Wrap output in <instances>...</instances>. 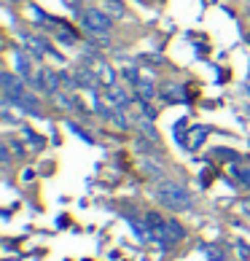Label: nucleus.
<instances>
[{"instance_id":"1","label":"nucleus","mask_w":250,"mask_h":261,"mask_svg":"<svg viewBox=\"0 0 250 261\" xmlns=\"http://www.w3.org/2000/svg\"><path fill=\"white\" fill-rule=\"evenodd\" d=\"M156 199L164 207H170V210H188L191 205H194L191 191L186 186H180V183H172V180L159 183L156 186Z\"/></svg>"},{"instance_id":"2","label":"nucleus","mask_w":250,"mask_h":261,"mask_svg":"<svg viewBox=\"0 0 250 261\" xmlns=\"http://www.w3.org/2000/svg\"><path fill=\"white\" fill-rule=\"evenodd\" d=\"M146 224H148V231H151V237L156 240V243L161 245H170V243H175V240L183 237V229H180L178 221H164L159 216V213H148L146 216Z\"/></svg>"},{"instance_id":"3","label":"nucleus","mask_w":250,"mask_h":261,"mask_svg":"<svg viewBox=\"0 0 250 261\" xmlns=\"http://www.w3.org/2000/svg\"><path fill=\"white\" fill-rule=\"evenodd\" d=\"M84 27L89 30L97 41H108V30H110V14H105V11H97V8H86L84 11Z\"/></svg>"},{"instance_id":"4","label":"nucleus","mask_w":250,"mask_h":261,"mask_svg":"<svg viewBox=\"0 0 250 261\" xmlns=\"http://www.w3.org/2000/svg\"><path fill=\"white\" fill-rule=\"evenodd\" d=\"M0 81H3V86H6V100H16V97H22V94L27 92L24 89V84L16 79V75H11V73H3L0 75Z\"/></svg>"},{"instance_id":"5","label":"nucleus","mask_w":250,"mask_h":261,"mask_svg":"<svg viewBox=\"0 0 250 261\" xmlns=\"http://www.w3.org/2000/svg\"><path fill=\"white\" fill-rule=\"evenodd\" d=\"M105 100L110 105H127L129 102V92L124 89V86H110L108 92H105Z\"/></svg>"},{"instance_id":"6","label":"nucleus","mask_w":250,"mask_h":261,"mask_svg":"<svg viewBox=\"0 0 250 261\" xmlns=\"http://www.w3.org/2000/svg\"><path fill=\"white\" fill-rule=\"evenodd\" d=\"M100 3L105 6V11H108L110 16H124L127 14V8H124L121 0H100Z\"/></svg>"},{"instance_id":"7","label":"nucleus","mask_w":250,"mask_h":261,"mask_svg":"<svg viewBox=\"0 0 250 261\" xmlns=\"http://www.w3.org/2000/svg\"><path fill=\"white\" fill-rule=\"evenodd\" d=\"M22 41H24V43H30V51H33L35 57H43L46 49H43V43H41V41H35V38H30V35H22Z\"/></svg>"},{"instance_id":"8","label":"nucleus","mask_w":250,"mask_h":261,"mask_svg":"<svg viewBox=\"0 0 250 261\" xmlns=\"http://www.w3.org/2000/svg\"><path fill=\"white\" fill-rule=\"evenodd\" d=\"M234 175H237V180L242 183V186L250 189V167H234Z\"/></svg>"},{"instance_id":"9","label":"nucleus","mask_w":250,"mask_h":261,"mask_svg":"<svg viewBox=\"0 0 250 261\" xmlns=\"http://www.w3.org/2000/svg\"><path fill=\"white\" fill-rule=\"evenodd\" d=\"M16 70H19V73H22V75H24V79H30V62H27V60H24V57H22V54H19V57H16Z\"/></svg>"},{"instance_id":"10","label":"nucleus","mask_w":250,"mask_h":261,"mask_svg":"<svg viewBox=\"0 0 250 261\" xmlns=\"http://www.w3.org/2000/svg\"><path fill=\"white\" fill-rule=\"evenodd\" d=\"M137 89H140L143 100H153V94H156V92H153V86H148V84H137Z\"/></svg>"},{"instance_id":"11","label":"nucleus","mask_w":250,"mask_h":261,"mask_svg":"<svg viewBox=\"0 0 250 261\" xmlns=\"http://www.w3.org/2000/svg\"><path fill=\"white\" fill-rule=\"evenodd\" d=\"M140 129H143V135H148L151 140H156V129H153V124H148V121H140Z\"/></svg>"},{"instance_id":"12","label":"nucleus","mask_w":250,"mask_h":261,"mask_svg":"<svg viewBox=\"0 0 250 261\" xmlns=\"http://www.w3.org/2000/svg\"><path fill=\"white\" fill-rule=\"evenodd\" d=\"M194 132H197V135H194V138H191V146H199V143L205 140V135H207V129H205V127H197Z\"/></svg>"},{"instance_id":"13","label":"nucleus","mask_w":250,"mask_h":261,"mask_svg":"<svg viewBox=\"0 0 250 261\" xmlns=\"http://www.w3.org/2000/svg\"><path fill=\"white\" fill-rule=\"evenodd\" d=\"M75 79H78V84H92V75L89 73H78Z\"/></svg>"},{"instance_id":"14","label":"nucleus","mask_w":250,"mask_h":261,"mask_svg":"<svg viewBox=\"0 0 250 261\" xmlns=\"http://www.w3.org/2000/svg\"><path fill=\"white\" fill-rule=\"evenodd\" d=\"M242 210H245L247 216H250V199H247V202H242Z\"/></svg>"}]
</instances>
